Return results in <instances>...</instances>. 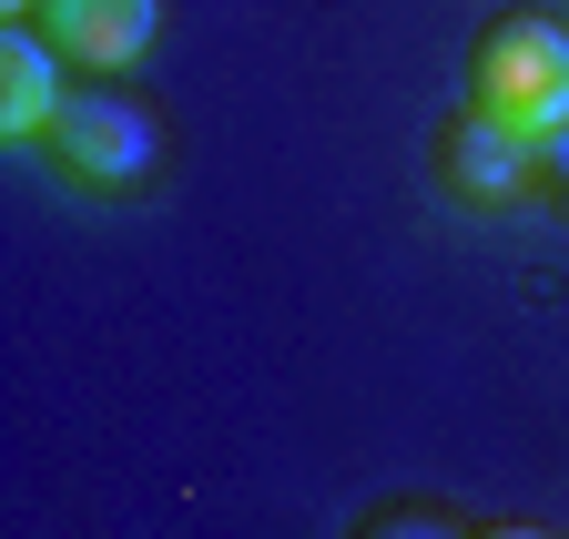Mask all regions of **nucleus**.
<instances>
[{
    "label": "nucleus",
    "mask_w": 569,
    "mask_h": 539,
    "mask_svg": "<svg viewBox=\"0 0 569 539\" xmlns=\"http://www.w3.org/2000/svg\"><path fill=\"white\" fill-rule=\"evenodd\" d=\"M468 112L549 143V132L569 122V31L539 21V11H509L498 31H478V51H468Z\"/></svg>",
    "instance_id": "nucleus-1"
},
{
    "label": "nucleus",
    "mask_w": 569,
    "mask_h": 539,
    "mask_svg": "<svg viewBox=\"0 0 569 539\" xmlns=\"http://www.w3.org/2000/svg\"><path fill=\"white\" fill-rule=\"evenodd\" d=\"M51 163L82 193H132L153 173V112L122 102V92H71L61 122H51Z\"/></svg>",
    "instance_id": "nucleus-2"
},
{
    "label": "nucleus",
    "mask_w": 569,
    "mask_h": 539,
    "mask_svg": "<svg viewBox=\"0 0 569 539\" xmlns=\"http://www.w3.org/2000/svg\"><path fill=\"white\" fill-rule=\"evenodd\" d=\"M153 21H163V0H41L31 11V31L71 72H132L153 51Z\"/></svg>",
    "instance_id": "nucleus-3"
},
{
    "label": "nucleus",
    "mask_w": 569,
    "mask_h": 539,
    "mask_svg": "<svg viewBox=\"0 0 569 539\" xmlns=\"http://www.w3.org/2000/svg\"><path fill=\"white\" fill-rule=\"evenodd\" d=\"M539 153L549 143H529V132L488 122V112H458L448 122V193H468V204H519L539 183Z\"/></svg>",
    "instance_id": "nucleus-4"
},
{
    "label": "nucleus",
    "mask_w": 569,
    "mask_h": 539,
    "mask_svg": "<svg viewBox=\"0 0 569 539\" xmlns=\"http://www.w3.org/2000/svg\"><path fill=\"white\" fill-rule=\"evenodd\" d=\"M71 61L41 41V31H21V21H0V143H51V122H61V102H71Z\"/></svg>",
    "instance_id": "nucleus-5"
},
{
    "label": "nucleus",
    "mask_w": 569,
    "mask_h": 539,
    "mask_svg": "<svg viewBox=\"0 0 569 539\" xmlns=\"http://www.w3.org/2000/svg\"><path fill=\"white\" fill-rule=\"evenodd\" d=\"M367 539H458V529H448L438 509H387V519H377Z\"/></svg>",
    "instance_id": "nucleus-6"
},
{
    "label": "nucleus",
    "mask_w": 569,
    "mask_h": 539,
    "mask_svg": "<svg viewBox=\"0 0 569 539\" xmlns=\"http://www.w3.org/2000/svg\"><path fill=\"white\" fill-rule=\"evenodd\" d=\"M21 11H41V0H0V21H21Z\"/></svg>",
    "instance_id": "nucleus-7"
},
{
    "label": "nucleus",
    "mask_w": 569,
    "mask_h": 539,
    "mask_svg": "<svg viewBox=\"0 0 569 539\" xmlns=\"http://www.w3.org/2000/svg\"><path fill=\"white\" fill-rule=\"evenodd\" d=\"M549 153H559V163H569V122H559V132H549Z\"/></svg>",
    "instance_id": "nucleus-8"
},
{
    "label": "nucleus",
    "mask_w": 569,
    "mask_h": 539,
    "mask_svg": "<svg viewBox=\"0 0 569 539\" xmlns=\"http://www.w3.org/2000/svg\"><path fill=\"white\" fill-rule=\"evenodd\" d=\"M488 539H549V529H488Z\"/></svg>",
    "instance_id": "nucleus-9"
}]
</instances>
